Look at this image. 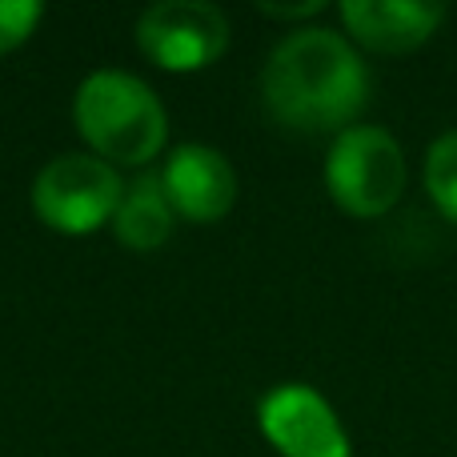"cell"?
I'll return each instance as SVG.
<instances>
[{
  "instance_id": "cell-1",
  "label": "cell",
  "mask_w": 457,
  "mask_h": 457,
  "mask_svg": "<svg viewBox=\"0 0 457 457\" xmlns=\"http://www.w3.org/2000/svg\"><path fill=\"white\" fill-rule=\"evenodd\" d=\"M261 96L269 117L285 129L345 133L370 101V72L333 29H297L269 53Z\"/></svg>"
},
{
  "instance_id": "cell-2",
  "label": "cell",
  "mask_w": 457,
  "mask_h": 457,
  "mask_svg": "<svg viewBox=\"0 0 457 457\" xmlns=\"http://www.w3.org/2000/svg\"><path fill=\"white\" fill-rule=\"evenodd\" d=\"M72 120L93 157L109 165H145L165 149L169 137V117L157 93L120 69H96L80 80Z\"/></svg>"
},
{
  "instance_id": "cell-3",
  "label": "cell",
  "mask_w": 457,
  "mask_h": 457,
  "mask_svg": "<svg viewBox=\"0 0 457 457\" xmlns=\"http://www.w3.org/2000/svg\"><path fill=\"white\" fill-rule=\"evenodd\" d=\"M325 185L349 217H386L405 193L402 145L381 125L345 129L325 157Z\"/></svg>"
},
{
  "instance_id": "cell-4",
  "label": "cell",
  "mask_w": 457,
  "mask_h": 457,
  "mask_svg": "<svg viewBox=\"0 0 457 457\" xmlns=\"http://www.w3.org/2000/svg\"><path fill=\"white\" fill-rule=\"evenodd\" d=\"M125 197L120 173L93 153H64L53 157L32 181V209L53 233L85 237L112 225Z\"/></svg>"
},
{
  "instance_id": "cell-5",
  "label": "cell",
  "mask_w": 457,
  "mask_h": 457,
  "mask_svg": "<svg viewBox=\"0 0 457 457\" xmlns=\"http://www.w3.org/2000/svg\"><path fill=\"white\" fill-rule=\"evenodd\" d=\"M137 45L169 72H201L228 48V21L209 0H161L137 21Z\"/></svg>"
},
{
  "instance_id": "cell-6",
  "label": "cell",
  "mask_w": 457,
  "mask_h": 457,
  "mask_svg": "<svg viewBox=\"0 0 457 457\" xmlns=\"http://www.w3.org/2000/svg\"><path fill=\"white\" fill-rule=\"evenodd\" d=\"M261 434L281 457H349L333 405L309 386H277L257 405Z\"/></svg>"
},
{
  "instance_id": "cell-7",
  "label": "cell",
  "mask_w": 457,
  "mask_h": 457,
  "mask_svg": "<svg viewBox=\"0 0 457 457\" xmlns=\"http://www.w3.org/2000/svg\"><path fill=\"white\" fill-rule=\"evenodd\" d=\"M161 189H165L177 217L209 225L221 221L233 209L237 173L225 153L209 149V145H181L169 153L165 169H161Z\"/></svg>"
},
{
  "instance_id": "cell-8",
  "label": "cell",
  "mask_w": 457,
  "mask_h": 457,
  "mask_svg": "<svg viewBox=\"0 0 457 457\" xmlns=\"http://www.w3.org/2000/svg\"><path fill=\"white\" fill-rule=\"evenodd\" d=\"M341 21L353 32L357 45L370 53L402 56L421 48L445 21L442 4H421V0H345Z\"/></svg>"
},
{
  "instance_id": "cell-9",
  "label": "cell",
  "mask_w": 457,
  "mask_h": 457,
  "mask_svg": "<svg viewBox=\"0 0 457 457\" xmlns=\"http://www.w3.org/2000/svg\"><path fill=\"white\" fill-rule=\"evenodd\" d=\"M173 205H169L165 189H161V177H141L125 189L117 205V217H112V233L125 249L133 253H153L173 237Z\"/></svg>"
},
{
  "instance_id": "cell-10",
  "label": "cell",
  "mask_w": 457,
  "mask_h": 457,
  "mask_svg": "<svg viewBox=\"0 0 457 457\" xmlns=\"http://www.w3.org/2000/svg\"><path fill=\"white\" fill-rule=\"evenodd\" d=\"M426 193L434 197V205L442 209V217H450L457 225V129L445 137H437L426 153Z\"/></svg>"
},
{
  "instance_id": "cell-11",
  "label": "cell",
  "mask_w": 457,
  "mask_h": 457,
  "mask_svg": "<svg viewBox=\"0 0 457 457\" xmlns=\"http://www.w3.org/2000/svg\"><path fill=\"white\" fill-rule=\"evenodd\" d=\"M45 4L40 0H0V56L21 48L37 32Z\"/></svg>"
},
{
  "instance_id": "cell-12",
  "label": "cell",
  "mask_w": 457,
  "mask_h": 457,
  "mask_svg": "<svg viewBox=\"0 0 457 457\" xmlns=\"http://www.w3.org/2000/svg\"><path fill=\"white\" fill-rule=\"evenodd\" d=\"M265 16H277V21H305V16H313V12H321V0H305V4H257Z\"/></svg>"
}]
</instances>
